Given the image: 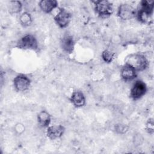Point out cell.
Masks as SVG:
<instances>
[{
	"mask_svg": "<svg viewBox=\"0 0 154 154\" xmlns=\"http://www.w3.org/2000/svg\"><path fill=\"white\" fill-rule=\"evenodd\" d=\"M136 14L135 8L127 4H123L119 6L118 16L123 20H129L133 18Z\"/></svg>",
	"mask_w": 154,
	"mask_h": 154,
	"instance_id": "obj_5",
	"label": "cell"
},
{
	"mask_svg": "<svg viewBox=\"0 0 154 154\" xmlns=\"http://www.w3.org/2000/svg\"><path fill=\"white\" fill-rule=\"evenodd\" d=\"M62 48L67 52L71 53L74 48V41L71 36H66L61 42Z\"/></svg>",
	"mask_w": 154,
	"mask_h": 154,
	"instance_id": "obj_13",
	"label": "cell"
},
{
	"mask_svg": "<svg viewBox=\"0 0 154 154\" xmlns=\"http://www.w3.org/2000/svg\"><path fill=\"white\" fill-rule=\"evenodd\" d=\"M20 22L22 25L25 26L30 25L32 22V18L31 15L26 12L23 13L20 16Z\"/></svg>",
	"mask_w": 154,
	"mask_h": 154,
	"instance_id": "obj_15",
	"label": "cell"
},
{
	"mask_svg": "<svg viewBox=\"0 0 154 154\" xmlns=\"http://www.w3.org/2000/svg\"><path fill=\"white\" fill-rule=\"evenodd\" d=\"M71 14L64 8H60L54 20L57 24L61 28H64L68 25L70 21Z\"/></svg>",
	"mask_w": 154,
	"mask_h": 154,
	"instance_id": "obj_6",
	"label": "cell"
},
{
	"mask_svg": "<svg viewBox=\"0 0 154 154\" xmlns=\"http://www.w3.org/2000/svg\"><path fill=\"white\" fill-rule=\"evenodd\" d=\"M57 2L55 0H43L39 2L40 8L46 13L51 12L57 7Z\"/></svg>",
	"mask_w": 154,
	"mask_h": 154,
	"instance_id": "obj_12",
	"label": "cell"
},
{
	"mask_svg": "<svg viewBox=\"0 0 154 154\" xmlns=\"http://www.w3.org/2000/svg\"><path fill=\"white\" fill-rule=\"evenodd\" d=\"M64 128L61 125H54L50 126L47 130V135L51 139L54 140L60 138L64 133Z\"/></svg>",
	"mask_w": 154,
	"mask_h": 154,
	"instance_id": "obj_9",
	"label": "cell"
},
{
	"mask_svg": "<svg viewBox=\"0 0 154 154\" xmlns=\"http://www.w3.org/2000/svg\"><path fill=\"white\" fill-rule=\"evenodd\" d=\"M17 47L24 49H34L37 48V42L36 38L33 35L28 34L23 36L18 42Z\"/></svg>",
	"mask_w": 154,
	"mask_h": 154,
	"instance_id": "obj_4",
	"label": "cell"
},
{
	"mask_svg": "<svg viewBox=\"0 0 154 154\" xmlns=\"http://www.w3.org/2000/svg\"><path fill=\"white\" fill-rule=\"evenodd\" d=\"M146 129L149 133H153V122L152 119L148 120L146 124Z\"/></svg>",
	"mask_w": 154,
	"mask_h": 154,
	"instance_id": "obj_18",
	"label": "cell"
},
{
	"mask_svg": "<svg viewBox=\"0 0 154 154\" xmlns=\"http://www.w3.org/2000/svg\"><path fill=\"white\" fill-rule=\"evenodd\" d=\"M146 92V85L141 81H137L131 90V96L134 99H138Z\"/></svg>",
	"mask_w": 154,
	"mask_h": 154,
	"instance_id": "obj_7",
	"label": "cell"
},
{
	"mask_svg": "<svg viewBox=\"0 0 154 154\" xmlns=\"http://www.w3.org/2000/svg\"><path fill=\"white\" fill-rule=\"evenodd\" d=\"M125 129V126H122V125H118L117 127V131L120 130V132H121L122 131H124Z\"/></svg>",
	"mask_w": 154,
	"mask_h": 154,
	"instance_id": "obj_19",
	"label": "cell"
},
{
	"mask_svg": "<svg viewBox=\"0 0 154 154\" xmlns=\"http://www.w3.org/2000/svg\"><path fill=\"white\" fill-rule=\"evenodd\" d=\"M29 85L30 80L25 75H19L14 79V85L18 91L26 90L28 88Z\"/></svg>",
	"mask_w": 154,
	"mask_h": 154,
	"instance_id": "obj_8",
	"label": "cell"
},
{
	"mask_svg": "<svg viewBox=\"0 0 154 154\" xmlns=\"http://www.w3.org/2000/svg\"><path fill=\"white\" fill-rule=\"evenodd\" d=\"M121 76L126 81L132 80L136 76V70L131 66L125 64L122 69Z\"/></svg>",
	"mask_w": 154,
	"mask_h": 154,
	"instance_id": "obj_10",
	"label": "cell"
},
{
	"mask_svg": "<svg viewBox=\"0 0 154 154\" xmlns=\"http://www.w3.org/2000/svg\"><path fill=\"white\" fill-rule=\"evenodd\" d=\"M126 64H128L133 67L137 70H144L147 65L148 63L146 58L138 54H133L128 56L126 58Z\"/></svg>",
	"mask_w": 154,
	"mask_h": 154,
	"instance_id": "obj_1",
	"label": "cell"
},
{
	"mask_svg": "<svg viewBox=\"0 0 154 154\" xmlns=\"http://www.w3.org/2000/svg\"><path fill=\"white\" fill-rule=\"evenodd\" d=\"M153 10V2L143 1L140 4V8L138 12L137 17L139 20L143 23L149 22Z\"/></svg>",
	"mask_w": 154,
	"mask_h": 154,
	"instance_id": "obj_2",
	"label": "cell"
},
{
	"mask_svg": "<svg viewBox=\"0 0 154 154\" xmlns=\"http://www.w3.org/2000/svg\"><path fill=\"white\" fill-rule=\"evenodd\" d=\"M96 13L101 17H108L112 13V4L108 1H96L93 2Z\"/></svg>",
	"mask_w": 154,
	"mask_h": 154,
	"instance_id": "obj_3",
	"label": "cell"
},
{
	"mask_svg": "<svg viewBox=\"0 0 154 154\" xmlns=\"http://www.w3.org/2000/svg\"><path fill=\"white\" fill-rule=\"evenodd\" d=\"M38 122L42 126H48L51 122V117L48 112L42 111L38 114Z\"/></svg>",
	"mask_w": 154,
	"mask_h": 154,
	"instance_id": "obj_14",
	"label": "cell"
},
{
	"mask_svg": "<svg viewBox=\"0 0 154 154\" xmlns=\"http://www.w3.org/2000/svg\"><path fill=\"white\" fill-rule=\"evenodd\" d=\"M71 102L77 107H81L84 105L85 99L84 94L80 91H75L71 96Z\"/></svg>",
	"mask_w": 154,
	"mask_h": 154,
	"instance_id": "obj_11",
	"label": "cell"
},
{
	"mask_svg": "<svg viewBox=\"0 0 154 154\" xmlns=\"http://www.w3.org/2000/svg\"><path fill=\"white\" fill-rule=\"evenodd\" d=\"M9 5V11L13 13H18L20 11L22 8V4L19 1H11Z\"/></svg>",
	"mask_w": 154,
	"mask_h": 154,
	"instance_id": "obj_16",
	"label": "cell"
},
{
	"mask_svg": "<svg viewBox=\"0 0 154 154\" xmlns=\"http://www.w3.org/2000/svg\"><path fill=\"white\" fill-rule=\"evenodd\" d=\"M114 53H112L109 51L105 50L102 52V57L103 60L106 63H111L112 61V60L113 59V57H114Z\"/></svg>",
	"mask_w": 154,
	"mask_h": 154,
	"instance_id": "obj_17",
	"label": "cell"
}]
</instances>
